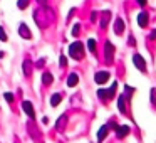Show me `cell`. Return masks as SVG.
<instances>
[{"instance_id": "6da1fadb", "label": "cell", "mask_w": 156, "mask_h": 143, "mask_svg": "<svg viewBox=\"0 0 156 143\" xmlns=\"http://www.w3.org/2000/svg\"><path fill=\"white\" fill-rule=\"evenodd\" d=\"M69 56L76 61H81L82 56H84V44L82 42H72L69 46Z\"/></svg>"}, {"instance_id": "ac0fdd59", "label": "cell", "mask_w": 156, "mask_h": 143, "mask_svg": "<svg viewBox=\"0 0 156 143\" xmlns=\"http://www.w3.org/2000/svg\"><path fill=\"white\" fill-rule=\"evenodd\" d=\"M116 88H118V82L114 81V82H112V86L108 89V98H109V99H111L112 96H114V93H116Z\"/></svg>"}, {"instance_id": "484cf974", "label": "cell", "mask_w": 156, "mask_h": 143, "mask_svg": "<svg viewBox=\"0 0 156 143\" xmlns=\"http://www.w3.org/2000/svg\"><path fill=\"white\" fill-rule=\"evenodd\" d=\"M4 98L7 99L9 103H12V101H14V94H12V93H5V94H4Z\"/></svg>"}, {"instance_id": "7c38bea8", "label": "cell", "mask_w": 156, "mask_h": 143, "mask_svg": "<svg viewBox=\"0 0 156 143\" xmlns=\"http://www.w3.org/2000/svg\"><path fill=\"white\" fill-rule=\"evenodd\" d=\"M148 14L146 12H139V15H138V25L139 27H146L148 25Z\"/></svg>"}, {"instance_id": "4dcf8cb0", "label": "cell", "mask_w": 156, "mask_h": 143, "mask_svg": "<svg viewBox=\"0 0 156 143\" xmlns=\"http://www.w3.org/2000/svg\"><path fill=\"white\" fill-rule=\"evenodd\" d=\"M129 44H131V46H134V44H136V42H134V37H133V35L129 37Z\"/></svg>"}, {"instance_id": "f546056e", "label": "cell", "mask_w": 156, "mask_h": 143, "mask_svg": "<svg viewBox=\"0 0 156 143\" xmlns=\"http://www.w3.org/2000/svg\"><path fill=\"white\" fill-rule=\"evenodd\" d=\"M138 4L141 5V7H144V5H146V0H138Z\"/></svg>"}, {"instance_id": "603a6c76", "label": "cell", "mask_w": 156, "mask_h": 143, "mask_svg": "<svg viewBox=\"0 0 156 143\" xmlns=\"http://www.w3.org/2000/svg\"><path fill=\"white\" fill-rule=\"evenodd\" d=\"M79 31H81V25L76 24L74 27H72V35H74V37H77V35H79Z\"/></svg>"}, {"instance_id": "d4e9b609", "label": "cell", "mask_w": 156, "mask_h": 143, "mask_svg": "<svg viewBox=\"0 0 156 143\" xmlns=\"http://www.w3.org/2000/svg\"><path fill=\"white\" fill-rule=\"evenodd\" d=\"M151 103L153 106H156V89H151Z\"/></svg>"}, {"instance_id": "8992f818", "label": "cell", "mask_w": 156, "mask_h": 143, "mask_svg": "<svg viewBox=\"0 0 156 143\" xmlns=\"http://www.w3.org/2000/svg\"><path fill=\"white\" fill-rule=\"evenodd\" d=\"M116 136L118 138H124V136L129 135V126L128 125H121V126H116Z\"/></svg>"}, {"instance_id": "52a82bcc", "label": "cell", "mask_w": 156, "mask_h": 143, "mask_svg": "<svg viewBox=\"0 0 156 143\" xmlns=\"http://www.w3.org/2000/svg\"><path fill=\"white\" fill-rule=\"evenodd\" d=\"M19 34H20V37H24V39H32V32L29 31L27 24H24V22L19 25Z\"/></svg>"}, {"instance_id": "83f0119b", "label": "cell", "mask_w": 156, "mask_h": 143, "mask_svg": "<svg viewBox=\"0 0 156 143\" xmlns=\"http://www.w3.org/2000/svg\"><path fill=\"white\" fill-rule=\"evenodd\" d=\"M98 20V12H92L91 14V22H96Z\"/></svg>"}, {"instance_id": "f1b7e54d", "label": "cell", "mask_w": 156, "mask_h": 143, "mask_svg": "<svg viewBox=\"0 0 156 143\" xmlns=\"http://www.w3.org/2000/svg\"><path fill=\"white\" fill-rule=\"evenodd\" d=\"M149 39H151V41H156V29L151 32V34H149Z\"/></svg>"}, {"instance_id": "2e32d148", "label": "cell", "mask_w": 156, "mask_h": 143, "mask_svg": "<svg viewBox=\"0 0 156 143\" xmlns=\"http://www.w3.org/2000/svg\"><path fill=\"white\" fill-rule=\"evenodd\" d=\"M61 101H62V94H61V93H54V94L51 96V106H57Z\"/></svg>"}, {"instance_id": "8fae6325", "label": "cell", "mask_w": 156, "mask_h": 143, "mask_svg": "<svg viewBox=\"0 0 156 143\" xmlns=\"http://www.w3.org/2000/svg\"><path fill=\"white\" fill-rule=\"evenodd\" d=\"M77 82H79V76L76 72H71L67 76V86L69 88H74V86H77Z\"/></svg>"}, {"instance_id": "44dd1931", "label": "cell", "mask_w": 156, "mask_h": 143, "mask_svg": "<svg viewBox=\"0 0 156 143\" xmlns=\"http://www.w3.org/2000/svg\"><path fill=\"white\" fill-rule=\"evenodd\" d=\"M17 5H19V9H20V10H24V9L29 7V0H19Z\"/></svg>"}, {"instance_id": "5bb4252c", "label": "cell", "mask_w": 156, "mask_h": 143, "mask_svg": "<svg viewBox=\"0 0 156 143\" xmlns=\"http://www.w3.org/2000/svg\"><path fill=\"white\" fill-rule=\"evenodd\" d=\"M42 82H44V86H51L52 82H54V76H52L51 72H44V74H42Z\"/></svg>"}, {"instance_id": "d6986e66", "label": "cell", "mask_w": 156, "mask_h": 143, "mask_svg": "<svg viewBox=\"0 0 156 143\" xmlns=\"http://www.w3.org/2000/svg\"><path fill=\"white\" fill-rule=\"evenodd\" d=\"M133 93H134V89H133L131 86H126V88H124V98H126V99H129Z\"/></svg>"}, {"instance_id": "30bf717a", "label": "cell", "mask_w": 156, "mask_h": 143, "mask_svg": "<svg viewBox=\"0 0 156 143\" xmlns=\"http://www.w3.org/2000/svg\"><path fill=\"white\" fill-rule=\"evenodd\" d=\"M22 69H24V74L25 76H30L32 71H34V64H32L30 59H25L24 64H22Z\"/></svg>"}, {"instance_id": "7402d4cb", "label": "cell", "mask_w": 156, "mask_h": 143, "mask_svg": "<svg viewBox=\"0 0 156 143\" xmlns=\"http://www.w3.org/2000/svg\"><path fill=\"white\" fill-rule=\"evenodd\" d=\"M7 34H5V31H4V27H0V41L2 42H7Z\"/></svg>"}, {"instance_id": "9c48e42d", "label": "cell", "mask_w": 156, "mask_h": 143, "mask_svg": "<svg viewBox=\"0 0 156 143\" xmlns=\"http://www.w3.org/2000/svg\"><path fill=\"white\" fill-rule=\"evenodd\" d=\"M114 32L118 35H121L122 32H124V20H122L121 17H118V19H116V22H114Z\"/></svg>"}, {"instance_id": "ba28073f", "label": "cell", "mask_w": 156, "mask_h": 143, "mask_svg": "<svg viewBox=\"0 0 156 143\" xmlns=\"http://www.w3.org/2000/svg\"><path fill=\"white\" fill-rule=\"evenodd\" d=\"M108 133H109V125H102L101 128H99V131H98V141L99 143L104 141L106 136H108Z\"/></svg>"}, {"instance_id": "4316f807", "label": "cell", "mask_w": 156, "mask_h": 143, "mask_svg": "<svg viewBox=\"0 0 156 143\" xmlns=\"http://www.w3.org/2000/svg\"><path fill=\"white\" fill-rule=\"evenodd\" d=\"M44 64H45V57H42V59H39V61H37V64H35V66H37V68H42Z\"/></svg>"}, {"instance_id": "7a4b0ae2", "label": "cell", "mask_w": 156, "mask_h": 143, "mask_svg": "<svg viewBox=\"0 0 156 143\" xmlns=\"http://www.w3.org/2000/svg\"><path fill=\"white\" fill-rule=\"evenodd\" d=\"M114 52H116L114 46H112L109 41H106V44H104V61H106V64H111L112 62V59H114Z\"/></svg>"}, {"instance_id": "9a60e30c", "label": "cell", "mask_w": 156, "mask_h": 143, "mask_svg": "<svg viewBox=\"0 0 156 143\" xmlns=\"http://www.w3.org/2000/svg\"><path fill=\"white\" fill-rule=\"evenodd\" d=\"M118 109L121 113H126V98H124V94H119V98H118Z\"/></svg>"}, {"instance_id": "5b68a950", "label": "cell", "mask_w": 156, "mask_h": 143, "mask_svg": "<svg viewBox=\"0 0 156 143\" xmlns=\"http://www.w3.org/2000/svg\"><path fill=\"white\" fill-rule=\"evenodd\" d=\"M22 109H24V113L25 115L29 116V118H32L34 119L35 118V111H34V105H32L30 101H27V99H25L24 103H22Z\"/></svg>"}, {"instance_id": "e0dca14e", "label": "cell", "mask_w": 156, "mask_h": 143, "mask_svg": "<svg viewBox=\"0 0 156 143\" xmlns=\"http://www.w3.org/2000/svg\"><path fill=\"white\" fill-rule=\"evenodd\" d=\"M109 19H111V12H104V14L101 15V27H102V29H106V27H108Z\"/></svg>"}, {"instance_id": "277c9868", "label": "cell", "mask_w": 156, "mask_h": 143, "mask_svg": "<svg viewBox=\"0 0 156 143\" xmlns=\"http://www.w3.org/2000/svg\"><path fill=\"white\" fill-rule=\"evenodd\" d=\"M133 64H134L141 72H146V61L143 59V56H139V54L133 56Z\"/></svg>"}, {"instance_id": "ffe728a7", "label": "cell", "mask_w": 156, "mask_h": 143, "mask_svg": "<svg viewBox=\"0 0 156 143\" xmlns=\"http://www.w3.org/2000/svg\"><path fill=\"white\" fill-rule=\"evenodd\" d=\"M87 47H89V51H91L92 54L96 52V41H94V39H89V41H87Z\"/></svg>"}, {"instance_id": "3957f363", "label": "cell", "mask_w": 156, "mask_h": 143, "mask_svg": "<svg viewBox=\"0 0 156 143\" xmlns=\"http://www.w3.org/2000/svg\"><path fill=\"white\" fill-rule=\"evenodd\" d=\"M109 78H111V74H109L108 71H99V72H96L94 74V81H96V84H106V82L109 81Z\"/></svg>"}, {"instance_id": "1f68e13d", "label": "cell", "mask_w": 156, "mask_h": 143, "mask_svg": "<svg viewBox=\"0 0 156 143\" xmlns=\"http://www.w3.org/2000/svg\"><path fill=\"white\" fill-rule=\"evenodd\" d=\"M45 2H47V0H37V4H39V5H44Z\"/></svg>"}, {"instance_id": "cb8c5ba5", "label": "cell", "mask_w": 156, "mask_h": 143, "mask_svg": "<svg viewBox=\"0 0 156 143\" xmlns=\"http://www.w3.org/2000/svg\"><path fill=\"white\" fill-rule=\"evenodd\" d=\"M59 64H61L62 68H66V66H67V59H66V56H61V59H59Z\"/></svg>"}, {"instance_id": "4fadbf2b", "label": "cell", "mask_w": 156, "mask_h": 143, "mask_svg": "<svg viewBox=\"0 0 156 143\" xmlns=\"http://www.w3.org/2000/svg\"><path fill=\"white\" fill-rule=\"evenodd\" d=\"M66 125H67V115H62L61 118L57 119V125H55V128H57L59 131H62V130L66 128Z\"/></svg>"}]
</instances>
